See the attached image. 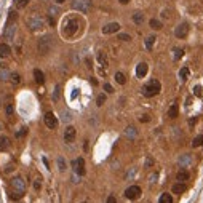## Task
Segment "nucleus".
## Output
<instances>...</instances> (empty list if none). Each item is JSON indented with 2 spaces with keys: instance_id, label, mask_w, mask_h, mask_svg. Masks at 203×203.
Returning <instances> with one entry per match:
<instances>
[{
  "instance_id": "obj_1",
  "label": "nucleus",
  "mask_w": 203,
  "mask_h": 203,
  "mask_svg": "<svg viewBox=\"0 0 203 203\" xmlns=\"http://www.w3.org/2000/svg\"><path fill=\"white\" fill-rule=\"evenodd\" d=\"M160 90H162V85H160V82L157 78H152L149 83L142 86V94L146 98H154L160 93Z\"/></svg>"
},
{
  "instance_id": "obj_2",
  "label": "nucleus",
  "mask_w": 203,
  "mask_h": 203,
  "mask_svg": "<svg viewBox=\"0 0 203 203\" xmlns=\"http://www.w3.org/2000/svg\"><path fill=\"white\" fill-rule=\"evenodd\" d=\"M27 27L31 31H42L45 27V19L38 15H31L27 18Z\"/></svg>"
},
{
  "instance_id": "obj_3",
  "label": "nucleus",
  "mask_w": 203,
  "mask_h": 203,
  "mask_svg": "<svg viewBox=\"0 0 203 203\" xmlns=\"http://www.w3.org/2000/svg\"><path fill=\"white\" fill-rule=\"evenodd\" d=\"M78 27H80V23H78L77 18H70V19L66 21L64 24V35L66 37H72L74 34L78 31Z\"/></svg>"
},
{
  "instance_id": "obj_4",
  "label": "nucleus",
  "mask_w": 203,
  "mask_h": 203,
  "mask_svg": "<svg viewBox=\"0 0 203 203\" xmlns=\"http://www.w3.org/2000/svg\"><path fill=\"white\" fill-rule=\"evenodd\" d=\"M51 46H53V40L50 35H45L38 40V53L40 54H48L51 51Z\"/></svg>"
},
{
  "instance_id": "obj_5",
  "label": "nucleus",
  "mask_w": 203,
  "mask_h": 203,
  "mask_svg": "<svg viewBox=\"0 0 203 203\" xmlns=\"http://www.w3.org/2000/svg\"><path fill=\"white\" fill-rule=\"evenodd\" d=\"M72 8L80 13H88L91 10V0H72Z\"/></svg>"
},
{
  "instance_id": "obj_6",
  "label": "nucleus",
  "mask_w": 203,
  "mask_h": 203,
  "mask_svg": "<svg viewBox=\"0 0 203 203\" xmlns=\"http://www.w3.org/2000/svg\"><path fill=\"white\" fill-rule=\"evenodd\" d=\"M141 194H142V190H141L139 186H130L125 190V197L128 200H138L139 197H141Z\"/></svg>"
},
{
  "instance_id": "obj_7",
  "label": "nucleus",
  "mask_w": 203,
  "mask_h": 203,
  "mask_svg": "<svg viewBox=\"0 0 203 203\" xmlns=\"http://www.w3.org/2000/svg\"><path fill=\"white\" fill-rule=\"evenodd\" d=\"M96 59H98V67H99V72L104 75L106 74V69H107V54L104 53V51H98V56H96Z\"/></svg>"
},
{
  "instance_id": "obj_8",
  "label": "nucleus",
  "mask_w": 203,
  "mask_h": 203,
  "mask_svg": "<svg viewBox=\"0 0 203 203\" xmlns=\"http://www.w3.org/2000/svg\"><path fill=\"white\" fill-rule=\"evenodd\" d=\"M43 120H45V125H46V128H50V130H54V128L58 126V118L54 117L53 112H46Z\"/></svg>"
},
{
  "instance_id": "obj_9",
  "label": "nucleus",
  "mask_w": 203,
  "mask_h": 203,
  "mask_svg": "<svg viewBox=\"0 0 203 203\" xmlns=\"http://www.w3.org/2000/svg\"><path fill=\"white\" fill-rule=\"evenodd\" d=\"M72 168L75 170V173H77L78 176H83L85 174V160L82 159H77V160H74L72 162Z\"/></svg>"
},
{
  "instance_id": "obj_10",
  "label": "nucleus",
  "mask_w": 203,
  "mask_h": 203,
  "mask_svg": "<svg viewBox=\"0 0 203 203\" xmlns=\"http://www.w3.org/2000/svg\"><path fill=\"white\" fill-rule=\"evenodd\" d=\"M11 187L15 189V192L24 194V190H26V182H24L21 178H13V179H11Z\"/></svg>"
},
{
  "instance_id": "obj_11",
  "label": "nucleus",
  "mask_w": 203,
  "mask_h": 203,
  "mask_svg": "<svg viewBox=\"0 0 203 203\" xmlns=\"http://www.w3.org/2000/svg\"><path fill=\"white\" fill-rule=\"evenodd\" d=\"M187 34H189V24H187V23H181L174 31V35L178 37V38H184Z\"/></svg>"
},
{
  "instance_id": "obj_12",
  "label": "nucleus",
  "mask_w": 203,
  "mask_h": 203,
  "mask_svg": "<svg viewBox=\"0 0 203 203\" xmlns=\"http://www.w3.org/2000/svg\"><path fill=\"white\" fill-rule=\"evenodd\" d=\"M75 134H77V131H75V128L74 126H67L64 131V141L66 142H74V139H75Z\"/></svg>"
},
{
  "instance_id": "obj_13",
  "label": "nucleus",
  "mask_w": 203,
  "mask_h": 203,
  "mask_svg": "<svg viewBox=\"0 0 203 203\" xmlns=\"http://www.w3.org/2000/svg\"><path fill=\"white\" fill-rule=\"evenodd\" d=\"M147 70H149V66L146 64V62H139L138 66H136V77L138 78H144L146 77Z\"/></svg>"
},
{
  "instance_id": "obj_14",
  "label": "nucleus",
  "mask_w": 203,
  "mask_h": 203,
  "mask_svg": "<svg viewBox=\"0 0 203 203\" xmlns=\"http://www.w3.org/2000/svg\"><path fill=\"white\" fill-rule=\"evenodd\" d=\"M118 31H120V24L118 23H109V24H106L102 27V32L104 34H115Z\"/></svg>"
},
{
  "instance_id": "obj_15",
  "label": "nucleus",
  "mask_w": 203,
  "mask_h": 203,
  "mask_svg": "<svg viewBox=\"0 0 203 203\" xmlns=\"http://www.w3.org/2000/svg\"><path fill=\"white\" fill-rule=\"evenodd\" d=\"M189 178H190V173L187 170H179L178 171V174H176V179H178L179 182H184V181H189Z\"/></svg>"
},
{
  "instance_id": "obj_16",
  "label": "nucleus",
  "mask_w": 203,
  "mask_h": 203,
  "mask_svg": "<svg viewBox=\"0 0 203 203\" xmlns=\"http://www.w3.org/2000/svg\"><path fill=\"white\" fill-rule=\"evenodd\" d=\"M10 53H11V48L8 46V43H0V58L5 59L10 56Z\"/></svg>"
},
{
  "instance_id": "obj_17",
  "label": "nucleus",
  "mask_w": 203,
  "mask_h": 203,
  "mask_svg": "<svg viewBox=\"0 0 203 203\" xmlns=\"http://www.w3.org/2000/svg\"><path fill=\"white\" fill-rule=\"evenodd\" d=\"M34 78H35V82L38 83V85H43L45 75H43V72H42L40 69H35V70H34Z\"/></svg>"
},
{
  "instance_id": "obj_18",
  "label": "nucleus",
  "mask_w": 203,
  "mask_h": 203,
  "mask_svg": "<svg viewBox=\"0 0 203 203\" xmlns=\"http://www.w3.org/2000/svg\"><path fill=\"white\" fill-rule=\"evenodd\" d=\"M178 114H179L178 104H171V107L168 109V117H170V118H176V117H178Z\"/></svg>"
},
{
  "instance_id": "obj_19",
  "label": "nucleus",
  "mask_w": 203,
  "mask_h": 203,
  "mask_svg": "<svg viewBox=\"0 0 203 203\" xmlns=\"http://www.w3.org/2000/svg\"><path fill=\"white\" fill-rule=\"evenodd\" d=\"M8 146H10V139L7 138V136H0V152L7 150Z\"/></svg>"
},
{
  "instance_id": "obj_20",
  "label": "nucleus",
  "mask_w": 203,
  "mask_h": 203,
  "mask_svg": "<svg viewBox=\"0 0 203 203\" xmlns=\"http://www.w3.org/2000/svg\"><path fill=\"white\" fill-rule=\"evenodd\" d=\"M15 31H16V27L13 24H7V31H5V37L8 38V40H11L13 35H15Z\"/></svg>"
},
{
  "instance_id": "obj_21",
  "label": "nucleus",
  "mask_w": 203,
  "mask_h": 203,
  "mask_svg": "<svg viewBox=\"0 0 203 203\" xmlns=\"http://www.w3.org/2000/svg\"><path fill=\"white\" fill-rule=\"evenodd\" d=\"M171 190H173V194H182V192L186 190V186H184L182 182H178V184H174V186H173V189H171Z\"/></svg>"
},
{
  "instance_id": "obj_22",
  "label": "nucleus",
  "mask_w": 203,
  "mask_h": 203,
  "mask_svg": "<svg viewBox=\"0 0 203 203\" xmlns=\"http://www.w3.org/2000/svg\"><path fill=\"white\" fill-rule=\"evenodd\" d=\"M159 203H173V197L170 194H162L159 198Z\"/></svg>"
},
{
  "instance_id": "obj_23",
  "label": "nucleus",
  "mask_w": 203,
  "mask_h": 203,
  "mask_svg": "<svg viewBox=\"0 0 203 203\" xmlns=\"http://www.w3.org/2000/svg\"><path fill=\"white\" fill-rule=\"evenodd\" d=\"M115 82H117V83H120V85H125V83H126V77H125V74L117 72V74H115Z\"/></svg>"
},
{
  "instance_id": "obj_24",
  "label": "nucleus",
  "mask_w": 203,
  "mask_h": 203,
  "mask_svg": "<svg viewBox=\"0 0 203 203\" xmlns=\"http://www.w3.org/2000/svg\"><path fill=\"white\" fill-rule=\"evenodd\" d=\"M133 21L134 23H136V24H142V23H144V15H142V13H134L133 15Z\"/></svg>"
},
{
  "instance_id": "obj_25",
  "label": "nucleus",
  "mask_w": 203,
  "mask_h": 203,
  "mask_svg": "<svg viewBox=\"0 0 203 203\" xmlns=\"http://www.w3.org/2000/svg\"><path fill=\"white\" fill-rule=\"evenodd\" d=\"M18 21V13L16 11H10L8 15V21H7V24H15Z\"/></svg>"
},
{
  "instance_id": "obj_26",
  "label": "nucleus",
  "mask_w": 203,
  "mask_h": 203,
  "mask_svg": "<svg viewBox=\"0 0 203 203\" xmlns=\"http://www.w3.org/2000/svg\"><path fill=\"white\" fill-rule=\"evenodd\" d=\"M179 77H181L182 82H186L189 78V67H182V69L179 70Z\"/></svg>"
},
{
  "instance_id": "obj_27",
  "label": "nucleus",
  "mask_w": 203,
  "mask_h": 203,
  "mask_svg": "<svg viewBox=\"0 0 203 203\" xmlns=\"http://www.w3.org/2000/svg\"><path fill=\"white\" fill-rule=\"evenodd\" d=\"M10 80H11L13 85H18V83H21V75L18 72H13L11 75H10Z\"/></svg>"
},
{
  "instance_id": "obj_28",
  "label": "nucleus",
  "mask_w": 203,
  "mask_h": 203,
  "mask_svg": "<svg viewBox=\"0 0 203 203\" xmlns=\"http://www.w3.org/2000/svg\"><path fill=\"white\" fill-rule=\"evenodd\" d=\"M150 27L152 29H155V31H159V29H162L163 26H162V21H159V19H150Z\"/></svg>"
},
{
  "instance_id": "obj_29",
  "label": "nucleus",
  "mask_w": 203,
  "mask_h": 203,
  "mask_svg": "<svg viewBox=\"0 0 203 203\" xmlns=\"http://www.w3.org/2000/svg\"><path fill=\"white\" fill-rule=\"evenodd\" d=\"M203 144V134H198L197 138H194V141H192V147H200Z\"/></svg>"
},
{
  "instance_id": "obj_30",
  "label": "nucleus",
  "mask_w": 203,
  "mask_h": 203,
  "mask_svg": "<svg viewBox=\"0 0 203 203\" xmlns=\"http://www.w3.org/2000/svg\"><path fill=\"white\" fill-rule=\"evenodd\" d=\"M154 42H155V37L154 35H150L146 38V48L147 50H152V46H154Z\"/></svg>"
},
{
  "instance_id": "obj_31",
  "label": "nucleus",
  "mask_w": 203,
  "mask_h": 203,
  "mask_svg": "<svg viewBox=\"0 0 203 203\" xmlns=\"http://www.w3.org/2000/svg\"><path fill=\"white\" fill-rule=\"evenodd\" d=\"M29 2L31 0H16V8H24V7H27Z\"/></svg>"
},
{
  "instance_id": "obj_32",
  "label": "nucleus",
  "mask_w": 203,
  "mask_h": 203,
  "mask_svg": "<svg viewBox=\"0 0 203 203\" xmlns=\"http://www.w3.org/2000/svg\"><path fill=\"white\" fill-rule=\"evenodd\" d=\"M5 112H7V115H8V117H11L13 112H15V107H13V104H7V107H5Z\"/></svg>"
},
{
  "instance_id": "obj_33",
  "label": "nucleus",
  "mask_w": 203,
  "mask_h": 203,
  "mask_svg": "<svg viewBox=\"0 0 203 203\" xmlns=\"http://www.w3.org/2000/svg\"><path fill=\"white\" fill-rule=\"evenodd\" d=\"M58 167H59V170H61V171H66V162H64V159H62V157H59V159H58Z\"/></svg>"
},
{
  "instance_id": "obj_34",
  "label": "nucleus",
  "mask_w": 203,
  "mask_h": 203,
  "mask_svg": "<svg viewBox=\"0 0 203 203\" xmlns=\"http://www.w3.org/2000/svg\"><path fill=\"white\" fill-rule=\"evenodd\" d=\"M182 56H184V50L176 48V50H174V59H181Z\"/></svg>"
},
{
  "instance_id": "obj_35",
  "label": "nucleus",
  "mask_w": 203,
  "mask_h": 203,
  "mask_svg": "<svg viewBox=\"0 0 203 203\" xmlns=\"http://www.w3.org/2000/svg\"><path fill=\"white\" fill-rule=\"evenodd\" d=\"M126 136H130V138H134V136H136V130H134L133 126H128V128H126Z\"/></svg>"
},
{
  "instance_id": "obj_36",
  "label": "nucleus",
  "mask_w": 203,
  "mask_h": 203,
  "mask_svg": "<svg viewBox=\"0 0 203 203\" xmlns=\"http://www.w3.org/2000/svg\"><path fill=\"white\" fill-rule=\"evenodd\" d=\"M104 102H106V94H99L98 99H96V104H98V106H102Z\"/></svg>"
},
{
  "instance_id": "obj_37",
  "label": "nucleus",
  "mask_w": 203,
  "mask_h": 203,
  "mask_svg": "<svg viewBox=\"0 0 203 203\" xmlns=\"http://www.w3.org/2000/svg\"><path fill=\"white\" fill-rule=\"evenodd\" d=\"M118 40H122V42H130V40H131V37L128 35V34H120V35H118Z\"/></svg>"
},
{
  "instance_id": "obj_38",
  "label": "nucleus",
  "mask_w": 203,
  "mask_h": 203,
  "mask_svg": "<svg viewBox=\"0 0 203 203\" xmlns=\"http://www.w3.org/2000/svg\"><path fill=\"white\" fill-rule=\"evenodd\" d=\"M23 195H24V194H19V192H13V194L10 195V198H11V200H19V198H23Z\"/></svg>"
},
{
  "instance_id": "obj_39",
  "label": "nucleus",
  "mask_w": 203,
  "mask_h": 203,
  "mask_svg": "<svg viewBox=\"0 0 203 203\" xmlns=\"http://www.w3.org/2000/svg\"><path fill=\"white\" fill-rule=\"evenodd\" d=\"M48 11H50V18H54V16L58 15V13H59V10H58V8H54V7H50V10H48Z\"/></svg>"
},
{
  "instance_id": "obj_40",
  "label": "nucleus",
  "mask_w": 203,
  "mask_h": 203,
  "mask_svg": "<svg viewBox=\"0 0 203 203\" xmlns=\"http://www.w3.org/2000/svg\"><path fill=\"white\" fill-rule=\"evenodd\" d=\"M26 133H27V128H26V126H23V128H21V131H18V133H16V138H23V136H26Z\"/></svg>"
},
{
  "instance_id": "obj_41",
  "label": "nucleus",
  "mask_w": 203,
  "mask_h": 203,
  "mask_svg": "<svg viewBox=\"0 0 203 203\" xmlns=\"http://www.w3.org/2000/svg\"><path fill=\"white\" fill-rule=\"evenodd\" d=\"M58 98H59V85L54 86V93H53V99H54V101H58Z\"/></svg>"
},
{
  "instance_id": "obj_42",
  "label": "nucleus",
  "mask_w": 203,
  "mask_h": 203,
  "mask_svg": "<svg viewBox=\"0 0 203 203\" xmlns=\"http://www.w3.org/2000/svg\"><path fill=\"white\" fill-rule=\"evenodd\" d=\"M194 93L195 94H197V96H202V86H200V85H197V86H194Z\"/></svg>"
},
{
  "instance_id": "obj_43",
  "label": "nucleus",
  "mask_w": 203,
  "mask_h": 203,
  "mask_svg": "<svg viewBox=\"0 0 203 203\" xmlns=\"http://www.w3.org/2000/svg\"><path fill=\"white\" fill-rule=\"evenodd\" d=\"M104 91H107V93H114V88H112V85L106 83V85H104Z\"/></svg>"
},
{
  "instance_id": "obj_44",
  "label": "nucleus",
  "mask_w": 203,
  "mask_h": 203,
  "mask_svg": "<svg viewBox=\"0 0 203 203\" xmlns=\"http://www.w3.org/2000/svg\"><path fill=\"white\" fill-rule=\"evenodd\" d=\"M139 120H141L142 123H147V122L150 120V117H149L147 114H144V115H141V118H139Z\"/></svg>"
},
{
  "instance_id": "obj_45",
  "label": "nucleus",
  "mask_w": 203,
  "mask_h": 203,
  "mask_svg": "<svg viewBox=\"0 0 203 203\" xmlns=\"http://www.w3.org/2000/svg\"><path fill=\"white\" fill-rule=\"evenodd\" d=\"M106 203H117V200H115L114 195H110V197H107V202Z\"/></svg>"
},
{
  "instance_id": "obj_46",
  "label": "nucleus",
  "mask_w": 203,
  "mask_h": 203,
  "mask_svg": "<svg viewBox=\"0 0 203 203\" xmlns=\"http://www.w3.org/2000/svg\"><path fill=\"white\" fill-rule=\"evenodd\" d=\"M179 162H181V163H189V162H190V159H189V157H184V159H182V157H181V160H179Z\"/></svg>"
},
{
  "instance_id": "obj_47",
  "label": "nucleus",
  "mask_w": 203,
  "mask_h": 203,
  "mask_svg": "<svg viewBox=\"0 0 203 203\" xmlns=\"http://www.w3.org/2000/svg\"><path fill=\"white\" fill-rule=\"evenodd\" d=\"M195 123H197V118H190V120H189V125L190 126H194Z\"/></svg>"
},
{
  "instance_id": "obj_48",
  "label": "nucleus",
  "mask_w": 203,
  "mask_h": 203,
  "mask_svg": "<svg viewBox=\"0 0 203 203\" xmlns=\"http://www.w3.org/2000/svg\"><path fill=\"white\" fill-rule=\"evenodd\" d=\"M34 187H35L37 190H40V181H35V184H34Z\"/></svg>"
},
{
  "instance_id": "obj_49",
  "label": "nucleus",
  "mask_w": 203,
  "mask_h": 203,
  "mask_svg": "<svg viewBox=\"0 0 203 203\" xmlns=\"http://www.w3.org/2000/svg\"><path fill=\"white\" fill-rule=\"evenodd\" d=\"M152 163H154V160H152V159H147V162H146V165H147V167H150Z\"/></svg>"
},
{
  "instance_id": "obj_50",
  "label": "nucleus",
  "mask_w": 203,
  "mask_h": 203,
  "mask_svg": "<svg viewBox=\"0 0 203 203\" xmlns=\"http://www.w3.org/2000/svg\"><path fill=\"white\" fill-rule=\"evenodd\" d=\"M118 2H120V3H122V5H126V3H130L131 0H118Z\"/></svg>"
},
{
  "instance_id": "obj_51",
  "label": "nucleus",
  "mask_w": 203,
  "mask_h": 203,
  "mask_svg": "<svg viewBox=\"0 0 203 203\" xmlns=\"http://www.w3.org/2000/svg\"><path fill=\"white\" fill-rule=\"evenodd\" d=\"M64 2H66V0H56V3H58V5H62Z\"/></svg>"
},
{
  "instance_id": "obj_52",
  "label": "nucleus",
  "mask_w": 203,
  "mask_h": 203,
  "mask_svg": "<svg viewBox=\"0 0 203 203\" xmlns=\"http://www.w3.org/2000/svg\"><path fill=\"white\" fill-rule=\"evenodd\" d=\"M83 203H86V202H83Z\"/></svg>"
}]
</instances>
